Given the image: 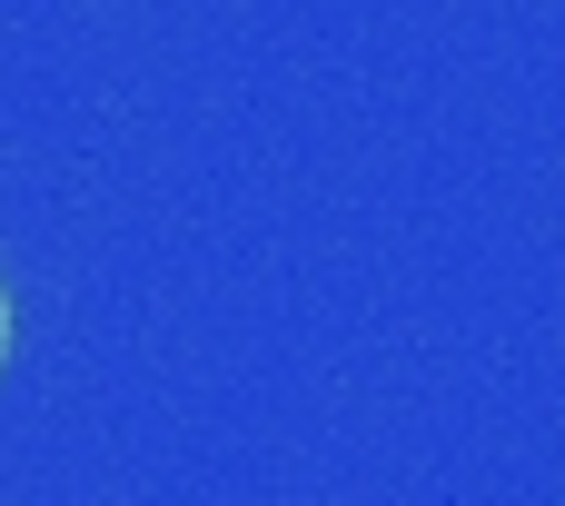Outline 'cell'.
Returning a JSON list of instances; mask_svg holds the SVG:
<instances>
[{"label":"cell","mask_w":565,"mask_h":506,"mask_svg":"<svg viewBox=\"0 0 565 506\" xmlns=\"http://www.w3.org/2000/svg\"><path fill=\"white\" fill-rule=\"evenodd\" d=\"M0 368H10V288H0Z\"/></svg>","instance_id":"obj_1"}]
</instances>
